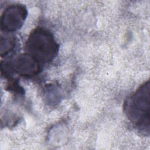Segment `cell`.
I'll return each instance as SVG.
<instances>
[{
	"instance_id": "obj_2",
	"label": "cell",
	"mask_w": 150,
	"mask_h": 150,
	"mask_svg": "<svg viewBox=\"0 0 150 150\" xmlns=\"http://www.w3.org/2000/svg\"><path fill=\"white\" fill-rule=\"evenodd\" d=\"M59 46L46 29L38 27L29 35L25 44L26 53L39 63H49L57 56Z\"/></svg>"
},
{
	"instance_id": "obj_4",
	"label": "cell",
	"mask_w": 150,
	"mask_h": 150,
	"mask_svg": "<svg viewBox=\"0 0 150 150\" xmlns=\"http://www.w3.org/2000/svg\"><path fill=\"white\" fill-rule=\"evenodd\" d=\"M9 69L21 76L30 77L38 74L41 67L39 62L26 53L14 59L10 63Z\"/></svg>"
},
{
	"instance_id": "obj_1",
	"label": "cell",
	"mask_w": 150,
	"mask_h": 150,
	"mask_svg": "<svg viewBox=\"0 0 150 150\" xmlns=\"http://www.w3.org/2000/svg\"><path fill=\"white\" fill-rule=\"evenodd\" d=\"M150 83L142 84L126 101L124 110L128 120L138 129L149 133Z\"/></svg>"
},
{
	"instance_id": "obj_3",
	"label": "cell",
	"mask_w": 150,
	"mask_h": 150,
	"mask_svg": "<svg viewBox=\"0 0 150 150\" xmlns=\"http://www.w3.org/2000/svg\"><path fill=\"white\" fill-rule=\"evenodd\" d=\"M27 10L21 4H13L4 11L1 18V27L4 32H13L20 29L27 16Z\"/></svg>"
},
{
	"instance_id": "obj_5",
	"label": "cell",
	"mask_w": 150,
	"mask_h": 150,
	"mask_svg": "<svg viewBox=\"0 0 150 150\" xmlns=\"http://www.w3.org/2000/svg\"><path fill=\"white\" fill-rule=\"evenodd\" d=\"M15 45V38L14 35L10 32H5L1 34V54L6 55L10 52Z\"/></svg>"
}]
</instances>
